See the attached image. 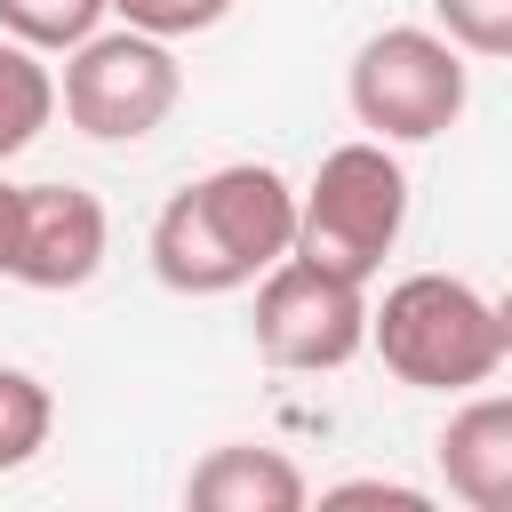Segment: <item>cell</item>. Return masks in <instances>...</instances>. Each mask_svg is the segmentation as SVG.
I'll return each instance as SVG.
<instances>
[{
  "instance_id": "14",
  "label": "cell",
  "mask_w": 512,
  "mask_h": 512,
  "mask_svg": "<svg viewBox=\"0 0 512 512\" xmlns=\"http://www.w3.org/2000/svg\"><path fill=\"white\" fill-rule=\"evenodd\" d=\"M112 8H120V24L160 32V40H184V32H208L232 16V0H112Z\"/></svg>"
},
{
  "instance_id": "6",
  "label": "cell",
  "mask_w": 512,
  "mask_h": 512,
  "mask_svg": "<svg viewBox=\"0 0 512 512\" xmlns=\"http://www.w3.org/2000/svg\"><path fill=\"white\" fill-rule=\"evenodd\" d=\"M368 320H376L368 280H344L296 248L256 280V352L272 368H304V376L344 368L368 344Z\"/></svg>"
},
{
  "instance_id": "5",
  "label": "cell",
  "mask_w": 512,
  "mask_h": 512,
  "mask_svg": "<svg viewBox=\"0 0 512 512\" xmlns=\"http://www.w3.org/2000/svg\"><path fill=\"white\" fill-rule=\"evenodd\" d=\"M176 96H184L176 48H168L160 32H136V24L80 40L72 64H64V120H72L80 136H96V144H136V136H152V128L176 112Z\"/></svg>"
},
{
  "instance_id": "17",
  "label": "cell",
  "mask_w": 512,
  "mask_h": 512,
  "mask_svg": "<svg viewBox=\"0 0 512 512\" xmlns=\"http://www.w3.org/2000/svg\"><path fill=\"white\" fill-rule=\"evenodd\" d=\"M496 320H504V360H512V288H504V304H496Z\"/></svg>"
},
{
  "instance_id": "1",
  "label": "cell",
  "mask_w": 512,
  "mask_h": 512,
  "mask_svg": "<svg viewBox=\"0 0 512 512\" xmlns=\"http://www.w3.org/2000/svg\"><path fill=\"white\" fill-rule=\"evenodd\" d=\"M296 200L280 168L264 160H232L208 168L200 184H184L160 216H152V272L176 296H232L248 280H264L288 248H296Z\"/></svg>"
},
{
  "instance_id": "3",
  "label": "cell",
  "mask_w": 512,
  "mask_h": 512,
  "mask_svg": "<svg viewBox=\"0 0 512 512\" xmlns=\"http://www.w3.org/2000/svg\"><path fill=\"white\" fill-rule=\"evenodd\" d=\"M400 224H408V168L384 152V136H360V144H336L312 192L296 200V256L344 280H376Z\"/></svg>"
},
{
  "instance_id": "11",
  "label": "cell",
  "mask_w": 512,
  "mask_h": 512,
  "mask_svg": "<svg viewBox=\"0 0 512 512\" xmlns=\"http://www.w3.org/2000/svg\"><path fill=\"white\" fill-rule=\"evenodd\" d=\"M48 432H56L48 384H40L32 368H0V472L32 464V456L48 448Z\"/></svg>"
},
{
  "instance_id": "15",
  "label": "cell",
  "mask_w": 512,
  "mask_h": 512,
  "mask_svg": "<svg viewBox=\"0 0 512 512\" xmlns=\"http://www.w3.org/2000/svg\"><path fill=\"white\" fill-rule=\"evenodd\" d=\"M328 504H400V512H424V488H408V480H336Z\"/></svg>"
},
{
  "instance_id": "7",
  "label": "cell",
  "mask_w": 512,
  "mask_h": 512,
  "mask_svg": "<svg viewBox=\"0 0 512 512\" xmlns=\"http://www.w3.org/2000/svg\"><path fill=\"white\" fill-rule=\"evenodd\" d=\"M104 200L80 192V184H24V256H16V280L40 288V296H64V288H88L96 264H104Z\"/></svg>"
},
{
  "instance_id": "4",
  "label": "cell",
  "mask_w": 512,
  "mask_h": 512,
  "mask_svg": "<svg viewBox=\"0 0 512 512\" xmlns=\"http://www.w3.org/2000/svg\"><path fill=\"white\" fill-rule=\"evenodd\" d=\"M344 96H352V120L368 136L432 144L464 112V48L448 32H424V24H384L376 40H360Z\"/></svg>"
},
{
  "instance_id": "2",
  "label": "cell",
  "mask_w": 512,
  "mask_h": 512,
  "mask_svg": "<svg viewBox=\"0 0 512 512\" xmlns=\"http://www.w3.org/2000/svg\"><path fill=\"white\" fill-rule=\"evenodd\" d=\"M368 344L384 352V368L416 392H472L504 368V320L472 280L448 272H408L384 288Z\"/></svg>"
},
{
  "instance_id": "16",
  "label": "cell",
  "mask_w": 512,
  "mask_h": 512,
  "mask_svg": "<svg viewBox=\"0 0 512 512\" xmlns=\"http://www.w3.org/2000/svg\"><path fill=\"white\" fill-rule=\"evenodd\" d=\"M16 256H24V184L0 176V280H16Z\"/></svg>"
},
{
  "instance_id": "10",
  "label": "cell",
  "mask_w": 512,
  "mask_h": 512,
  "mask_svg": "<svg viewBox=\"0 0 512 512\" xmlns=\"http://www.w3.org/2000/svg\"><path fill=\"white\" fill-rule=\"evenodd\" d=\"M56 104H64L56 72L40 64V48H24V40L8 32V40H0V160H16V152L56 120Z\"/></svg>"
},
{
  "instance_id": "13",
  "label": "cell",
  "mask_w": 512,
  "mask_h": 512,
  "mask_svg": "<svg viewBox=\"0 0 512 512\" xmlns=\"http://www.w3.org/2000/svg\"><path fill=\"white\" fill-rule=\"evenodd\" d=\"M432 16L464 56H512V0H432Z\"/></svg>"
},
{
  "instance_id": "12",
  "label": "cell",
  "mask_w": 512,
  "mask_h": 512,
  "mask_svg": "<svg viewBox=\"0 0 512 512\" xmlns=\"http://www.w3.org/2000/svg\"><path fill=\"white\" fill-rule=\"evenodd\" d=\"M104 8L112 0H0V32H16L24 48H80V40H96V24H104Z\"/></svg>"
},
{
  "instance_id": "8",
  "label": "cell",
  "mask_w": 512,
  "mask_h": 512,
  "mask_svg": "<svg viewBox=\"0 0 512 512\" xmlns=\"http://www.w3.org/2000/svg\"><path fill=\"white\" fill-rule=\"evenodd\" d=\"M432 456H440V480H448L456 504H472V512H512V400H504V392L464 400V408L440 424Z\"/></svg>"
},
{
  "instance_id": "9",
  "label": "cell",
  "mask_w": 512,
  "mask_h": 512,
  "mask_svg": "<svg viewBox=\"0 0 512 512\" xmlns=\"http://www.w3.org/2000/svg\"><path fill=\"white\" fill-rule=\"evenodd\" d=\"M304 496H312L304 472L280 448H248V440L208 448L184 480V504H200V512H296Z\"/></svg>"
}]
</instances>
